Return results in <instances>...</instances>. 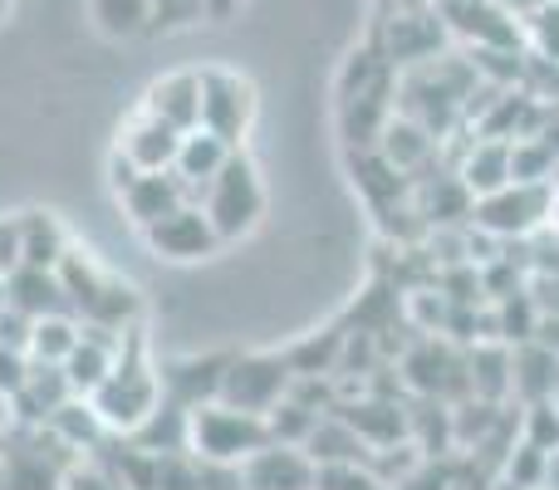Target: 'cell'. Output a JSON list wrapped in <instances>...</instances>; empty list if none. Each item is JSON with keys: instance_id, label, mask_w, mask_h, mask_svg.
Wrapping results in <instances>:
<instances>
[{"instance_id": "obj_14", "label": "cell", "mask_w": 559, "mask_h": 490, "mask_svg": "<svg viewBox=\"0 0 559 490\" xmlns=\"http://www.w3.org/2000/svg\"><path fill=\"white\" fill-rule=\"evenodd\" d=\"M231 153H236V147L226 143V138L206 133V128H192V133H182V143H177V163H173V172L187 182V192L202 196L206 187L216 182V172H222V167L231 163Z\"/></svg>"}, {"instance_id": "obj_8", "label": "cell", "mask_w": 559, "mask_h": 490, "mask_svg": "<svg viewBox=\"0 0 559 490\" xmlns=\"http://www.w3.org/2000/svg\"><path fill=\"white\" fill-rule=\"evenodd\" d=\"M143 241L153 255L177 260V265H192V260H206L222 250V236H216L212 216L202 212V202H182L177 212L157 216L153 226H143Z\"/></svg>"}, {"instance_id": "obj_20", "label": "cell", "mask_w": 559, "mask_h": 490, "mask_svg": "<svg viewBox=\"0 0 559 490\" xmlns=\"http://www.w3.org/2000/svg\"><path fill=\"white\" fill-rule=\"evenodd\" d=\"M98 35L108 39H143L153 35V0H88Z\"/></svg>"}, {"instance_id": "obj_21", "label": "cell", "mask_w": 559, "mask_h": 490, "mask_svg": "<svg viewBox=\"0 0 559 490\" xmlns=\"http://www.w3.org/2000/svg\"><path fill=\"white\" fill-rule=\"evenodd\" d=\"M79 344V314H39L29 324V358L35 363H64Z\"/></svg>"}, {"instance_id": "obj_33", "label": "cell", "mask_w": 559, "mask_h": 490, "mask_svg": "<svg viewBox=\"0 0 559 490\" xmlns=\"http://www.w3.org/2000/svg\"><path fill=\"white\" fill-rule=\"evenodd\" d=\"M0 456H5V437H0Z\"/></svg>"}, {"instance_id": "obj_18", "label": "cell", "mask_w": 559, "mask_h": 490, "mask_svg": "<svg viewBox=\"0 0 559 490\" xmlns=\"http://www.w3.org/2000/svg\"><path fill=\"white\" fill-rule=\"evenodd\" d=\"M456 177H462V187L476 196V202L501 192V187L511 182V138H481V143L466 153V163Z\"/></svg>"}, {"instance_id": "obj_19", "label": "cell", "mask_w": 559, "mask_h": 490, "mask_svg": "<svg viewBox=\"0 0 559 490\" xmlns=\"http://www.w3.org/2000/svg\"><path fill=\"white\" fill-rule=\"evenodd\" d=\"M15 231H20V265H39V270H55L69 250V231L59 226V216L49 212H25L15 216Z\"/></svg>"}, {"instance_id": "obj_23", "label": "cell", "mask_w": 559, "mask_h": 490, "mask_svg": "<svg viewBox=\"0 0 559 490\" xmlns=\"http://www.w3.org/2000/svg\"><path fill=\"white\" fill-rule=\"evenodd\" d=\"M521 442L540 446V452L559 456V403L555 397H540V403H525L521 417Z\"/></svg>"}, {"instance_id": "obj_13", "label": "cell", "mask_w": 559, "mask_h": 490, "mask_svg": "<svg viewBox=\"0 0 559 490\" xmlns=\"http://www.w3.org/2000/svg\"><path fill=\"white\" fill-rule=\"evenodd\" d=\"M147 113H157L163 123H173L177 133H192L202 128V69H177L163 74L143 98Z\"/></svg>"}, {"instance_id": "obj_25", "label": "cell", "mask_w": 559, "mask_h": 490, "mask_svg": "<svg viewBox=\"0 0 559 490\" xmlns=\"http://www.w3.org/2000/svg\"><path fill=\"white\" fill-rule=\"evenodd\" d=\"M206 20V0H153V35H177Z\"/></svg>"}, {"instance_id": "obj_9", "label": "cell", "mask_w": 559, "mask_h": 490, "mask_svg": "<svg viewBox=\"0 0 559 490\" xmlns=\"http://www.w3.org/2000/svg\"><path fill=\"white\" fill-rule=\"evenodd\" d=\"M226 363H231V354L173 358L167 368H157V378H163V403L182 407V413H192V407H202V403H216V397H222Z\"/></svg>"}, {"instance_id": "obj_4", "label": "cell", "mask_w": 559, "mask_h": 490, "mask_svg": "<svg viewBox=\"0 0 559 490\" xmlns=\"http://www.w3.org/2000/svg\"><path fill=\"white\" fill-rule=\"evenodd\" d=\"M255 113H261V98H255V84L241 69H226V64L202 69V128L206 133L226 138L231 147H246Z\"/></svg>"}, {"instance_id": "obj_11", "label": "cell", "mask_w": 559, "mask_h": 490, "mask_svg": "<svg viewBox=\"0 0 559 490\" xmlns=\"http://www.w3.org/2000/svg\"><path fill=\"white\" fill-rule=\"evenodd\" d=\"M177 143H182V133L138 104V113L118 128V143L114 147L138 167V172H167V167L177 163Z\"/></svg>"}, {"instance_id": "obj_28", "label": "cell", "mask_w": 559, "mask_h": 490, "mask_svg": "<svg viewBox=\"0 0 559 490\" xmlns=\"http://www.w3.org/2000/svg\"><path fill=\"white\" fill-rule=\"evenodd\" d=\"M29 324H35L29 314L0 304V348H20V354H29Z\"/></svg>"}, {"instance_id": "obj_16", "label": "cell", "mask_w": 559, "mask_h": 490, "mask_svg": "<svg viewBox=\"0 0 559 490\" xmlns=\"http://www.w3.org/2000/svg\"><path fill=\"white\" fill-rule=\"evenodd\" d=\"M437 143H442V138H432L423 123H417V118L393 113V118H388V128H383V138H378V153H383L388 167H397L403 177H413L417 167L437 153Z\"/></svg>"}, {"instance_id": "obj_22", "label": "cell", "mask_w": 559, "mask_h": 490, "mask_svg": "<svg viewBox=\"0 0 559 490\" xmlns=\"http://www.w3.org/2000/svg\"><path fill=\"white\" fill-rule=\"evenodd\" d=\"M314 490H393L373 462H319Z\"/></svg>"}, {"instance_id": "obj_31", "label": "cell", "mask_w": 559, "mask_h": 490, "mask_svg": "<svg viewBox=\"0 0 559 490\" xmlns=\"http://www.w3.org/2000/svg\"><path fill=\"white\" fill-rule=\"evenodd\" d=\"M241 10V0H206V20H231Z\"/></svg>"}, {"instance_id": "obj_7", "label": "cell", "mask_w": 559, "mask_h": 490, "mask_svg": "<svg viewBox=\"0 0 559 490\" xmlns=\"http://www.w3.org/2000/svg\"><path fill=\"white\" fill-rule=\"evenodd\" d=\"M452 45V29H447L442 10L427 0V5H403L383 20V59L393 69H413L427 64V59L447 55Z\"/></svg>"}, {"instance_id": "obj_1", "label": "cell", "mask_w": 559, "mask_h": 490, "mask_svg": "<svg viewBox=\"0 0 559 490\" xmlns=\"http://www.w3.org/2000/svg\"><path fill=\"white\" fill-rule=\"evenodd\" d=\"M476 79H481L476 64H466L462 55H437L427 64H413L407 79H397V98H403L397 113L417 118L432 138H447L456 128V118L466 113Z\"/></svg>"}, {"instance_id": "obj_5", "label": "cell", "mask_w": 559, "mask_h": 490, "mask_svg": "<svg viewBox=\"0 0 559 490\" xmlns=\"http://www.w3.org/2000/svg\"><path fill=\"white\" fill-rule=\"evenodd\" d=\"M289 387H295V368L285 354H231L222 378V403L265 417L275 403H285Z\"/></svg>"}, {"instance_id": "obj_17", "label": "cell", "mask_w": 559, "mask_h": 490, "mask_svg": "<svg viewBox=\"0 0 559 490\" xmlns=\"http://www.w3.org/2000/svg\"><path fill=\"white\" fill-rule=\"evenodd\" d=\"M45 432L55 437L59 446H69V452H79V456H94L98 446H104V437H114L104 422H98V413H94V403L88 397H69L64 407H59L55 417L45 422Z\"/></svg>"}, {"instance_id": "obj_32", "label": "cell", "mask_w": 559, "mask_h": 490, "mask_svg": "<svg viewBox=\"0 0 559 490\" xmlns=\"http://www.w3.org/2000/svg\"><path fill=\"white\" fill-rule=\"evenodd\" d=\"M432 5H456V0H432Z\"/></svg>"}, {"instance_id": "obj_10", "label": "cell", "mask_w": 559, "mask_h": 490, "mask_svg": "<svg viewBox=\"0 0 559 490\" xmlns=\"http://www.w3.org/2000/svg\"><path fill=\"white\" fill-rule=\"evenodd\" d=\"M314 456L289 442H265L251 462H241L246 490H314Z\"/></svg>"}, {"instance_id": "obj_29", "label": "cell", "mask_w": 559, "mask_h": 490, "mask_svg": "<svg viewBox=\"0 0 559 490\" xmlns=\"http://www.w3.org/2000/svg\"><path fill=\"white\" fill-rule=\"evenodd\" d=\"M202 490H246V476H241V466L202 462Z\"/></svg>"}, {"instance_id": "obj_26", "label": "cell", "mask_w": 559, "mask_h": 490, "mask_svg": "<svg viewBox=\"0 0 559 490\" xmlns=\"http://www.w3.org/2000/svg\"><path fill=\"white\" fill-rule=\"evenodd\" d=\"M59 490H123L108 471H98L94 462H69L59 476Z\"/></svg>"}, {"instance_id": "obj_24", "label": "cell", "mask_w": 559, "mask_h": 490, "mask_svg": "<svg viewBox=\"0 0 559 490\" xmlns=\"http://www.w3.org/2000/svg\"><path fill=\"white\" fill-rule=\"evenodd\" d=\"M525 39L540 64H559V0H545L525 15Z\"/></svg>"}, {"instance_id": "obj_27", "label": "cell", "mask_w": 559, "mask_h": 490, "mask_svg": "<svg viewBox=\"0 0 559 490\" xmlns=\"http://www.w3.org/2000/svg\"><path fill=\"white\" fill-rule=\"evenodd\" d=\"M29 378V354L20 348H0V397H15Z\"/></svg>"}, {"instance_id": "obj_3", "label": "cell", "mask_w": 559, "mask_h": 490, "mask_svg": "<svg viewBox=\"0 0 559 490\" xmlns=\"http://www.w3.org/2000/svg\"><path fill=\"white\" fill-rule=\"evenodd\" d=\"M197 202H202V212L212 216V226H216V236H222V246L246 241V236H251L255 226L265 222V182H261V167H255L251 157L236 147L231 163L216 172V182L206 187Z\"/></svg>"}, {"instance_id": "obj_15", "label": "cell", "mask_w": 559, "mask_h": 490, "mask_svg": "<svg viewBox=\"0 0 559 490\" xmlns=\"http://www.w3.org/2000/svg\"><path fill=\"white\" fill-rule=\"evenodd\" d=\"M5 304L20 309V314L39 319V314H74L69 309V295L59 285L55 270H39V265H15L5 275Z\"/></svg>"}, {"instance_id": "obj_2", "label": "cell", "mask_w": 559, "mask_h": 490, "mask_svg": "<svg viewBox=\"0 0 559 490\" xmlns=\"http://www.w3.org/2000/svg\"><path fill=\"white\" fill-rule=\"evenodd\" d=\"M271 442V427L261 413H241L231 403H202L187 413V452L197 462H222V466H241L251 462L261 446Z\"/></svg>"}, {"instance_id": "obj_30", "label": "cell", "mask_w": 559, "mask_h": 490, "mask_svg": "<svg viewBox=\"0 0 559 490\" xmlns=\"http://www.w3.org/2000/svg\"><path fill=\"white\" fill-rule=\"evenodd\" d=\"M15 265H20V231H15V216H10V222H0V279Z\"/></svg>"}, {"instance_id": "obj_12", "label": "cell", "mask_w": 559, "mask_h": 490, "mask_svg": "<svg viewBox=\"0 0 559 490\" xmlns=\"http://www.w3.org/2000/svg\"><path fill=\"white\" fill-rule=\"evenodd\" d=\"M118 202H123V212H128V222L143 231V226H153L157 216H167V212H177L182 202H197L192 192H187V182L167 167V172H138L133 182L118 192Z\"/></svg>"}, {"instance_id": "obj_6", "label": "cell", "mask_w": 559, "mask_h": 490, "mask_svg": "<svg viewBox=\"0 0 559 490\" xmlns=\"http://www.w3.org/2000/svg\"><path fill=\"white\" fill-rule=\"evenodd\" d=\"M555 206H559L555 182H506L501 192L481 196V202L472 206V216H476V226L491 236H531L550 222Z\"/></svg>"}]
</instances>
